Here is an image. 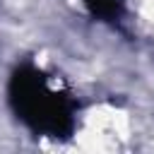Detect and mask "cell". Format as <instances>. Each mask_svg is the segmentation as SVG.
<instances>
[{"instance_id":"1","label":"cell","mask_w":154,"mask_h":154,"mask_svg":"<svg viewBox=\"0 0 154 154\" xmlns=\"http://www.w3.org/2000/svg\"><path fill=\"white\" fill-rule=\"evenodd\" d=\"M10 103L19 120L34 132L67 137L75 130L77 101L67 91L51 89L46 75L34 65H22L10 77Z\"/></svg>"},{"instance_id":"2","label":"cell","mask_w":154,"mask_h":154,"mask_svg":"<svg viewBox=\"0 0 154 154\" xmlns=\"http://www.w3.org/2000/svg\"><path fill=\"white\" fill-rule=\"evenodd\" d=\"M87 10L103 19V22H118L123 14V0H84Z\"/></svg>"}]
</instances>
